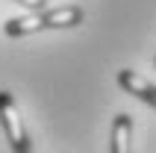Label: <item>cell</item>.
<instances>
[{"label": "cell", "mask_w": 156, "mask_h": 153, "mask_svg": "<svg viewBox=\"0 0 156 153\" xmlns=\"http://www.w3.org/2000/svg\"><path fill=\"white\" fill-rule=\"evenodd\" d=\"M83 24V9L80 6H56V9H44L27 18H9L3 24V33L12 38L21 35H33V33H44V30H68V27Z\"/></svg>", "instance_id": "1"}, {"label": "cell", "mask_w": 156, "mask_h": 153, "mask_svg": "<svg viewBox=\"0 0 156 153\" xmlns=\"http://www.w3.org/2000/svg\"><path fill=\"white\" fill-rule=\"evenodd\" d=\"M0 127L6 133V141L15 153H33V141H30V133H27L24 121H21V112L15 106V97L9 91H0Z\"/></svg>", "instance_id": "2"}, {"label": "cell", "mask_w": 156, "mask_h": 153, "mask_svg": "<svg viewBox=\"0 0 156 153\" xmlns=\"http://www.w3.org/2000/svg\"><path fill=\"white\" fill-rule=\"evenodd\" d=\"M118 85H121L127 94H133V97H139V100L150 103V106L156 109V85L147 83L144 76H139L136 71H130V68L118 71Z\"/></svg>", "instance_id": "3"}, {"label": "cell", "mask_w": 156, "mask_h": 153, "mask_svg": "<svg viewBox=\"0 0 156 153\" xmlns=\"http://www.w3.org/2000/svg\"><path fill=\"white\" fill-rule=\"evenodd\" d=\"M109 153H133V118L130 115H115L112 121V144Z\"/></svg>", "instance_id": "4"}, {"label": "cell", "mask_w": 156, "mask_h": 153, "mask_svg": "<svg viewBox=\"0 0 156 153\" xmlns=\"http://www.w3.org/2000/svg\"><path fill=\"white\" fill-rule=\"evenodd\" d=\"M15 3H21V6L33 9V12H44V6H47V0H15Z\"/></svg>", "instance_id": "5"}]
</instances>
